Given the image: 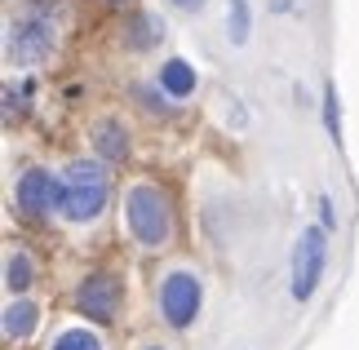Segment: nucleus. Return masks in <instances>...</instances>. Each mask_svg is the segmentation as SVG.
I'll use <instances>...</instances> for the list:
<instances>
[{
	"mask_svg": "<svg viewBox=\"0 0 359 350\" xmlns=\"http://www.w3.org/2000/svg\"><path fill=\"white\" fill-rule=\"evenodd\" d=\"M58 0H22L18 18L9 27V58L22 67L45 62L58 45Z\"/></svg>",
	"mask_w": 359,
	"mask_h": 350,
	"instance_id": "f257e3e1",
	"label": "nucleus"
},
{
	"mask_svg": "<svg viewBox=\"0 0 359 350\" xmlns=\"http://www.w3.org/2000/svg\"><path fill=\"white\" fill-rule=\"evenodd\" d=\"M124 217H129V235L142 248L169 244V235H173V208H169V200H164L160 187H147V182L129 187V195H124Z\"/></svg>",
	"mask_w": 359,
	"mask_h": 350,
	"instance_id": "f03ea898",
	"label": "nucleus"
},
{
	"mask_svg": "<svg viewBox=\"0 0 359 350\" xmlns=\"http://www.w3.org/2000/svg\"><path fill=\"white\" fill-rule=\"evenodd\" d=\"M107 208V173L89 160H76L62 173V204L58 213L67 222H93Z\"/></svg>",
	"mask_w": 359,
	"mask_h": 350,
	"instance_id": "7ed1b4c3",
	"label": "nucleus"
},
{
	"mask_svg": "<svg viewBox=\"0 0 359 350\" xmlns=\"http://www.w3.org/2000/svg\"><path fill=\"white\" fill-rule=\"evenodd\" d=\"M328 266V227H306L293 244V302H311Z\"/></svg>",
	"mask_w": 359,
	"mask_h": 350,
	"instance_id": "20e7f679",
	"label": "nucleus"
},
{
	"mask_svg": "<svg viewBox=\"0 0 359 350\" xmlns=\"http://www.w3.org/2000/svg\"><path fill=\"white\" fill-rule=\"evenodd\" d=\"M200 279L191 275V271H169L164 275V284H160V315H164V324L169 328H191L196 324V315H200Z\"/></svg>",
	"mask_w": 359,
	"mask_h": 350,
	"instance_id": "39448f33",
	"label": "nucleus"
},
{
	"mask_svg": "<svg viewBox=\"0 0 359 350\" xmlns=\"http://www.w3.org/2000/svg\"><path fill=\"white\" fill-rule=\"evenodd\" d=\"M13 200H18L27 217H40L62 204V177H53L49 169H27L18 177V187H13Z\"/></svg>",
	"mask_w": 359,
	"mask_h": 350,
	"instance_id": "423d86ee",
	"label": "nucleus"
},
{
	"mask_svg": "<svg viewBox=\"0 0 359 350\" xmlns=\"http://www.w3.org/2000/svg\"><path fill=\"white\" fill-rule=\"evenodd\" d=\"M76 311L85 319H93V324H111L116 311H120V284L107 271L89 275L85 284L76 288Z\"/></svg>",
	"mask_w": 359,
	"mask_h": 350,
	"instance_id": "0eeeda50",
	"label": "nucleus"
},
{
	"mask_svg": "<svg viewBox=\"0 0 359 350\" xmlns=\"http://www.w3.org/2000/svg\"><path fill=\"white\" fill-rule=\"evenodd\" d=\"M160 93L164 97H191L196 93V72H191V62L182 58H169L160 67Z\"/></svg>",
	"mask_w": 359,
	"mask_h": 350,
	"instance_id": "6e6552de",
	"label": "nucleus"
},
{
	"mask_svg": "<svg viewBox=\"0 0 359 350\" xmlns=\"http://www.w3.org/2000/svg\"><path fill=\"white\" fill-rule=\"evenodd\" d=\"M36 315L40 311H36L32 302H22V297L9 302L5 306V337L9 342H27V337H32V328H36Z\"/></svg>",
	"mask_w": 359,
	"mask_h": 350,
	"instance_id": "1a4fd4ad",
	"label": "nucleus"
},
{
	"mask_svg": "<svg viewBox=\"0 0 359 350\" xmlns=\"http://www.w3.org/2000/svg\"><path fill=\"white\" fill-rule=\"evenodd\" d=\"M160 36H164V22H156L151 13H137V18L129 22V32H124V45L129 49H151Z\"/></svg>",
	"mask_w": 359,
	"mask_h": 350,
	"instance_id": "9d476101",
	"label": "nucleus"
},
{
	"mask_svg": "<svg viewBox=\"0 0 359 350\" xmlns=\"http://www.w3.org/2000/svg\"><path fill=\"white\" fill-rule=\"evenodd\" d=\"M93 142H98V151H102L107 160H124V156H129V137H124V133H120V124H111V120L98 124Z\"/></svg>",
	"mask_w": 359,
	"mask_h": 350,
	"instance_id": "9b49d317",
	"label": "nucleus"
},
{
	"mask_svg": "<svg viewBox=\"0 0 359 350\" xmlns=\"http://www.w3.org/2000/svg\"><path fill=\"white\" fill-rule=\"evenodd\" d=\"M5 284H9V292H22L32 284V257L27 253H9L5 257Z\"/></svg>",
	"mask_w": 359,
	"mask_h": 350,
	"instance_id": "f8f14e48",
	"label": "nucleus"
},
{
	"mask_svg": "<svg viewBox=\"0 0 359 350\" xmlns=\"http://www.w3.org/2000/svg\"><path fill=\"white\" fill-rule=\"evenodd\" d=\"M226 36H231V45H244L248 32H253V18H248V0H231V18H226Z\"/></svg>",
	"mask_w": 359,
	"mask_h": 350,
	"instance_id": "ddd939ff",
	"label": "nucleus"
},
{
	"mask_svg": "<svg viewBox=\"0 0 359 350\" xmlns=\"http://www.w3.org/2000/svg\"><path fill=\"white\" fill-rule=\"evenodd\" d=\"M49 350H102V342L93 337V332H85V328H67V332H58V337L49 342Z\"/></svg>",
	"mask_w": 359,
	"mask_h": 350,
	"instance_id": "4468645a",
	"label": "nucleus"
},
{
	"mask_svg": "<svg viewBox=\"0 0 359 350\" xmlns=\"http://www.w3.org/2000/svg\"><path fill=\"white\" fill-rule=\"evenodd\" d=\"M324 133L341 142V107H337V85H324Z\"/></svg>",
	"mask_w": 359,
	"mask_h": 350,
	"instance_id": "2eb2a0df",
	"label": "nucleus"
},
{
	"mask_svg": "<svg viewBox=\"0 0 359 350\" xmlns=\"http://www.w3.org/2000/svg\"><path fill=\"white\" fill-rule=\"evenodd\" d=\"M320 227H328V231L337 227V217H333V200H328V195H320Z\"/></svg>",
	"mask_w": 359,
	"mask_h": 350,
	"instance_id": "dca6fc26",
	"label": "nucleus"
},
{
	"mask_svg": "<svg viewBox=\"0 0 359 350\" xmlns=\"http://www.w3.org/2000/svg\"><path fill=\"white\" fill-rule=\"evenodd\" d=\"M173 9H187V13H196V9H204V0H169Z\"/></svg>",
	"mask_w": 359,
	"mask_h": 350,
	"instance_id": "f3484780",
	"label": "nucleus"
},
{
	"mask_svg": "<svg viewBox=\"0 0 359 350\" xmlns=\"http://www.w3.org/2000/svg\"><path fill=\"white\" fill-rule=\"evenodd\" d=\"M107 5H124V0H107Z\"/></svg>",
	"mask_w": 359,
	"mask_h": 350,
	"instance_id": "a211bd4d",
	"label": "nucleus"
},
{
	"mask_svg": "<svg viewBox=\"0 0 359 350\" xmlns=\"http://www.w3.org/2000/svg\"><path fill=\"white\" fill-rule=\"evenodd\" d=\"M147 350H160V346H147Z\"/></svg>",
	"mask_w": 359,
	"mask_h": 350,
	"instance_id": "6ab92c4d",
	"label": "nucleus"
}]
</instances>
